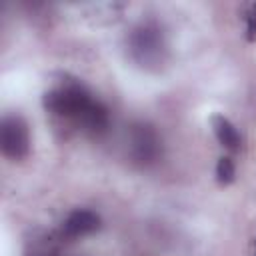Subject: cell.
I'll use <instances>...</instances> for the list:
<instances>
[{
	"instance_id": "1",
	"label": "cell",
	"mask_w": 256,
	"mask_h": 256,
	"mask_svg": "<svg viewBox=\"0 0 256 256\" xmlns=\"http://www.w3.org/2000/svg\"><path fill=\"white\" fill-rule=\"evenodd\" d=\"M44 110L88 136H104L110 128L108 108L76 78H62L42 98Z\"/></svg>"
},
{
	"instance_id": "2",
	"label": "cell",
	"mask_w": 256,
	"mask_h": 256,
	"mask_svg": "<svg viewBox=\"0 0 256 256\" xmlns=\"http://www.w3.org/2000/svg\"><path fill=\"white\" fill-rule=\"evenodd\" d=\"M130 58L144 70H158L168 56V42L164 28L156 20L138 22L126 38Z\"/></svg>"
},
{
	"instance_id": "3",
	"label": "cell",
	"mask_w": 256,
	"mask_h": 256,
	"mask_svg": "<svg viewBox=\"0 0 256 256\" xmlns=\"http://www.w3.org/2000/svg\"><path fill=\"white\" fill-rule=\"evenodd\" d=\"M126 150L132 164L148 168L162 158V138L148 122H132L126 132Z\"/></svg>"
},
{
	"instance_id": "4",
	"label": "cell",
	"mask_w": 256,
	"mask_h": 256,
	"mask_svg": "<svg viewBox=\"0 0 256 256\" xmlns=\"http://www.w3.org/2000/svg\"><path fill=\"white\" fill-rule=\"evenodd\" d=\"M0 150L12 162H20L30 154V132H28V124L22 116L8 114L2 118Z\"/></svg>"
},
{
	"instance_id": "5",
	"label": "cell",
	"mask_w": 256,
	"mask_h": 256,
	"mask_svg": "<svg viewBox=\"0 0 256 256\" xmlns=\"http://www.w3.org/2000/svg\"><path fill=\"white\" fill-rule=\"evenodd\" d=\"M100 224H102V220H100V216L94 210L78 208V210L70 212L64 218V222H62L58 232L62 234L64 240H76V238L94 234L100 228Z\"/></svg>"
},
{
	"instance_id": "6",
	"label": "cell",
	"mask_w": 256,
	"mask_h": 256,
	"mask_svg": "<svg viewBox=\"0 0 256 256\" xmlns=\"http://www.w3.org/2000/svg\"><path fill=\"white\" fill-rule=\"evenodd\" d=\"M64 242L60 232L34 230L24 242V256H60Z\"/></svg>"
},
{
	"instance_id": "7",
	"label": "cell",
	"mask_w": 256,
	"mask_h": 256,
	"mask_svg": "<svg viewBox=\"0 0 256 256\" xmlns=\"http://www.w3.org/2000/svg\"><path fill=\"white\" fill-rule=\"evenodd\" d=\"M212 132H214L216 140H218L226 150H230V152H238V150H240V144H242L240 132L236 130V126H234L228 118H224V116H220V114L212 116Z\"/></svg>"
},
{
	"instance_id": "8",
	"label": "cell",
	"mask_w": 256,
	"mask_h": 256,
	"mask_svg": "<svg viewBox=\"0 0 256 256\" xmlns=\"http://www.w3.org/2000/svg\"><path fill=\"white\" fill-rule=\"evenodd\" d=\"M236 178V166H234V160L230 156H222L218 158V164H216V180L218 184L222 186H228L232 184Z\"/></svg>"
},
{
	"instance_id": "9",
	"label": "cell",
	"mask_w": 256,
	"mask_h": 256,
	"mask_svg": "<svg viewBox=\"0 0 256 256\" xmlns=\"http://www.w3.org/2000/svg\"><path fill=\"white\" fill-rule=\"evenodd\" d=\"M244 20H246V40L256 42V2L246 4Z\"/></svg>"
}]
</instances>
